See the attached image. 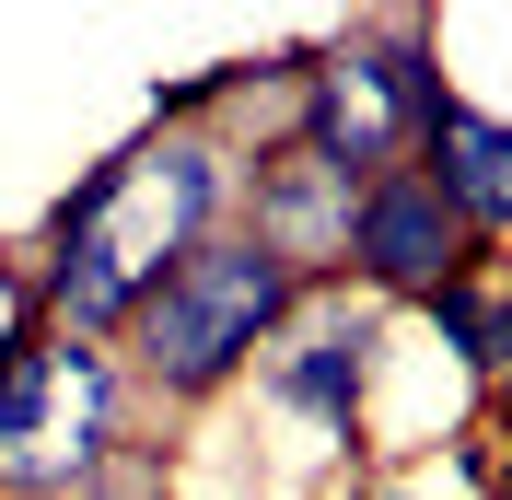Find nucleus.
Returning <instances> with one entry per match:
<instances>
[{"instance_id":"nucleus-1","label":"nucleus","mask_w":512,"mask_h":500,"mask_svg":"<svg viewBox=\"0 0 512 500\" xmlns=\"http://www.w3.org/2000/svg\"><path fill=\"white\" fill-rule=\"evenodd\" d=\"M303 291H315V280H303L291 256H268L256 233H210V245H187L175 268L140 280L117 361H128L140 396L210 407V396H233V384L280 349V326L303 314Z\"/></svg>"},{"instance_id":"nucleus-2","label":"nucleus","mask_w":512,"mask_h":500,"mask_svg":"<svg viewBox=\"0 0 512 500\" xmlns=\"http://www.w3.org/2000/svg\"><path fill=\"white\" fill-rule=\"evenodd\" d=\"M443 35L431 12H373V24H338L315 35V70H303V105H291V152L326 163L338 187H373L419 152V128L443 105Z\"/></svg>"},{"instance_id":"nucleus-3","label":"nucleus","mask_w":512,"mask_h":500,"mask_svg":"<svg viewBox=\"0 0 512 500\" xmlns=\"http://www.w3.org/2000/svg\"><path fill=\"white\" fill-rule=\"evenodd\" d=\"M128 407H140V384H128L117 349L24 326L12 373H0V489L12 500H94L140 454L128 442Z\"/></svg>"},{"instance_id":"nucleus-4","label":"nucleus","mask_w":512,"mask_h":500,"mask_svg":"<svg viewBox=\"0 0 512 500\" xmlns=\"http://www.w3.org/2000/svg\"><path fill=\"white\" fill-rule=\"evenodd\" d=\"M233 187H245L233 128H140V140H128V187H117V210H105L94 233L152 280V268H175L187 245L233 233ZM70 245H82V233H70Z\"/></svg>"},{"instance_id":"nucleus-5","label":"nucleus","mask_w":512,"mask_h":500,"mask_svg":"<svg viewBox=\"0 0 512 500\" xmlns=\"http://www.w3.org/2000/svg\"><path fill=\"white\" fill-rule=\"evenodd\" d=\"M373 373H384V303H361L350 280H315L303 314L280 326V349L256 361V396L280 419H303V431H326V442H361Z\"/></svg>"},{"instance_id":"nucleus-6","label":"nucleus","mask_w":512,"mask_h":500,"mask_svg":"<svg viewBox=\"0 0 512 500\" xmlns=\"http://www.w3.org/2000/svg\"><path fill=\"white\" fill-rule=\"evenodd\" d=\"M466 268H489V245L443 210V187H431L419 163H396V175H373V187L350 198L338 280H350L361 303H431V291L466 280Z\"/></svg>"},{"instance_id":"nucleus-7","label":"nucleus","mask_w":512,"mask_h":500,"mask_svg":"<svg viewBox=\"0 0 512 500\" xmlns=\"http://www.w3.org/2000/svg\"><path fill=\"white\" fill-rule=\"evenodd\" d=\"M233 233H256L268 256H291L303 280H338V245H350V187L303 163L291 140L245 152V187H233Z\"/></svg>"},{"instance_id":"nucleus-8","label":"nucleus","mask_w":512,"mask_h":500,"mask_svg":"<svg viewBox=\"0 0 512 500\" xmlns=\"http://www.w3.org/2000/svg\"><path fill=\"white\" fill-rule=\"evenodd\" d=\"M408 163L443 187V210L466 221L478 245H512V117H489L478 94H443Z\"/></svg>"},{"instance_id":"nucleus-9","label":"nucleus","mask_w":512,"mask_h":500,"mask_svg":"<svg viewBox=\"0 0 512 500\" xmlns=\"http://www.w3.org/2000/svg\"><path fill=\"white\" fill-rule=\"evenodd\" d=\"M419 314H431V338H443L454 373H512V280H501V268H466V280H443Z\"/></svg>"},{"instance_id":"nucleus-10","label":"nucleus","mask_w":512,"mask_h":500,"mask_svg":"<svg viewBox=\"0 0 512 500\" xmlns=\"http://www.w3.org/2000/svg\"><path fill=\"white\" fill-rule=\"evenodd\" d=\"M24 326H35V314H12V326H0V373H12V349H24Z\"/></svg>"},{"instance_id":"nucleus-11","label":"nucleus","mask_w":512,"mask_h":500,"mask_svg":"<svg viewBox=\"0 0 512 500\" xmlns=\"http://www.w3.org/2000/svg\"><path fill=\"white\" fill-rule=\"evenodd\" d=\"M105 500H163V489H105Z\"/></svg>"},{"instance_id":"nucleus-12","label":"nucleus","mask_w":512,"mask_h":500,"mask_svg":"<svg viewBox=\"0 0 512 500\" xmlns=\"http://www.w3.org/2000/svg\"><path fill=\"white\" fill-rule=\"evenodd\" d=\"M489 500H512V477H501V489H489Z\"/></svg>"},{"instance_id":"nucleus-13","label":"nucleus","mask_w":512,"mask_h":500,"mask_svg":"<svg viewBox=\"0 0 512 500\" xmlns=\"http://www.w3.org/2000/svg\"><path fill=\"white\" fill-rule=\"evenodd\" d=\"M0 500H12V489H0Z\"/></svg>"}]
</instances>
